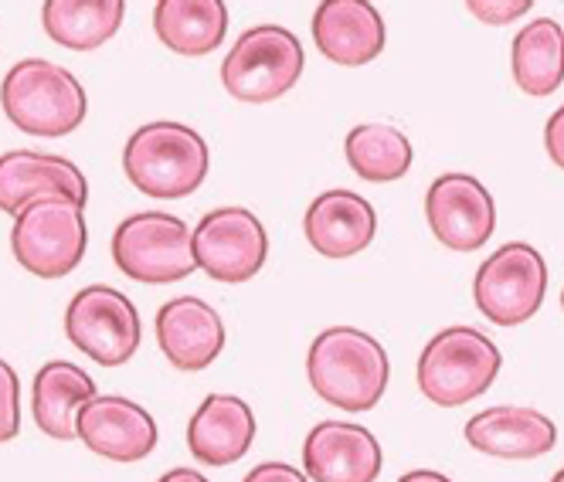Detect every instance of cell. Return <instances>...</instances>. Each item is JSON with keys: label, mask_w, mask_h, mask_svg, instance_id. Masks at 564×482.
Segmentation results:
<instances>
[{"label": "cell", "mask_w": 564, "mask_h": 482, "mask_svg": "<svg viewBox=\"0 0 564 482\" xmlns=\"http://www.w3.org/2000/svg\"><path fill=\"white\" fill-rule=\"evenodd\" d=\"M310 387L334 408L371 412L391 377L384 347L354 327L324 330L306 357Z\"/></svg>", "instance_id": "cell-1"}, {"label": "cell", "mask_w": 564, "mask_h": 482, "mask_svg": "<svg viewBox=\"0 0 564 482\" xmlns=\"http://www.w3.org/2000/svg\"><path fill=\"white\" fill-rule=\"evenodd\" d=\"M0 106L28 136H65L83 127L89 102L68 68L45 58H28L4 75Z\"/></svg>", "instance_id": "cell-2"}, {"label": "cell", "mask_w": 564, "mask_h": 482, "mask_svg": "<svg viewBox=\"0 0 564 482\" xmlns=\"http://www.w3.org/2000/svg\"><path fill=\"white\" fill-rule=\"evenodd\" d=\"M123 171L150 197H187L208 177V143L191 127L150 123L130 136Z\"/></svg>", "instance_id": "cell-3"}, {"label": "cell", "mask_w": 564, "mask_h": 482, "mask_svg": "<svg viewBox=\"0 0 564 482\" xmlns=\"http://www.w3.org/2000/svg\"><path fill=\"white\" fill-rule=\"evenodd\" d=\"M503 357L487 333L473 327L442 330L419 357V391L438 408H459L490 391Z\"/></svg>", "instance_id": "cell-4"}, {"label": "cell", "mask_w": 564, "mask_h": 482, "mask_svg": "<svg viewBox=\"0 0 564 482\" xmlns=\"http://www.w3.org/2000/svg\"><path fill=\"white\" fill-rule=\"evenodd\" d=\"M303 75V45L300 37L279 24H259L231 45L221 62L225 89L249 106L272 102L286 96Z\"/></svg>", "instance_id": "cell-5"}, {"label": "cell", "mask_w": 564, "mask_h": 482, "mask_svg": "<svg viewBox=\"0 0 564 482\" xmlns=\"http://www.w3.org/2000/svg\"><path fill=\"white\" fill-rule=\"evenodd\" d=\"M86 215L65 197H42L18 215L11 249L21 269L37 278H62L86 255Z\"/></svg>", "instance_id": "cell-6"}, {"label": "cell", "mask_w": 564, "mask_h": 482, "mask_svg": "<svg viewBox=\"0 0 564 482\" xmlns=\"http://www.w3.org/2000/svg\"><path fill=\"white\" fill-rule=\"evenodd\" d=\"M191 228L164 211H143L119 221L112 234V259L119 272L150 286H167L177 278H187L194 262Z\"/></svg>", "instance_id": "cell-7"}, {"label": "cell", "mask_w": 564, "mask_h": 482, "mask_svg": "<svg viewBox=\"0 0 564 482\" xmlns=\"http://www.w3.org/2000/svg\"><path fill=\"white\" fill-rule=\"evenodd\" d=\"M547 293V265L528 241H510L479 265L473 299L497 327H517L541 309Z\"/></svg>", "instance_id": "cell-8"}, {"label": "cell", "mask_w": 564, "mask_h": 482, "mask_svg": "<svg viewBox=\"0 0 564 482\" xmlns=\"http://www.w3.org/2000/svg\"><path fill=\"white\" fill-rule=\"evenodd\" d=\"M65 333L102 368H119L140 350V313L137 306L109 286H89L75 293L65 313Z\"/></svg>", "instance_id": "cell-9"}, {"label": "cell", "mask_w": 564, "mask_h": 482, "mask_svg": "<svg viewBox=\"0 0 564 482\" xmlns=\"http://www.w3.org/2000/svg\"><path fill=\"white\" fill-rule=\"evenodd\" d=\"M191 245L194 262L218 283H249L269 255L265 228L246 208H218L205 215L191 234Z\"/></svg>", "instance_id": "cell-10"}, {"label": "cell", "mask_w": 564, "mask_h": 482, "mask_svg": "<svg viewBox=\"0 0 564 482\" xmlns=\"http://www.w3.org/2000/svg\"><path fill=\"white\" fill-rule=\"evenodd\" d=\"M425 215L435 238L453 252H476L494 238L497 208L490 190L469 174H446L429 187Z\"/></svg>", "instance_id": "cell-11"}, {"label": "cell", "mask_w": 564, "mask_h": 482, "mask_svg": "<svg viewBox=\"0 0 564 482\" xmlns=\"http://www.w3.org/2000/svg\"><path fill=\"white\" fill-rule=\"evenodd\" d=\"M42 197H65L72 205L86 208L89 184L72 160L31 153V150H11L0 156V211L21 215L31 200Z\"/></svg>", "instance_id": "cell-12"}, {"label": "cell", "mask_w": 564, "mask_h": 482, "mask_svg": "<svg viewBox=\"0 0 564 482\" xmlns=\"http://www.w3.org/2000/svg\"><path fill=\"white\" fill-rule=\"evenodd\" d=\"M78 438L86 449L112 459V462H140L156 449V425L153 418L127 397H93L78 412Z\"/></svg>", "instance_id": "cell-13"}, {"label": "cell", "mask_w": 564, "mask_h": 482, "mask_svg": "<svg viewBox=\"0 0 564 482\" xmlns=\"http://www.w3.org/2000/svg\"><path fill=\"white\" fill-rule=\"evenodd\" d=\"M303 465L313 482H375L381 472V446L360 425L319 421L303 441Z\"/></svg>", "instance_id": "cell-14"}, {"label": "cell", "mask_w": 564, "mask_h": 482, "mask_svg": "<svg viewBox=\"0 0 564 482\" xmlns=\"http://www.w3.org/2000/svg\"><path fill=\"white\" fill-rule=\"evenodd\" d=\"M156 343L177 371H205L225 350V324L208 303L181 296L156 313Z\"/></svg>", "instance_id": "cell-15"}, {"label": "cell", "mask_w": 564, "mask_h": 482, "mask_svg": "<svg viewBox=\"0 0 564 482\" xmlns=\"http://www.w3.org/2000/svg\"><path fill=\"white\" fill-rule=\"evenodd\" d=\"M313 42L330 62L357 68L384 52V21L368 0H324L313 14Z\"/></svg>", "instance_id": "cell-16"}, {"label": "cell", "mask_w": 564, "mask_h": 482, "mask_svg": "<svg viewBox=\"0 0 564 482\" xmlns=\"http://www.w3.org/2000/svg\"><path fill=\"white\" fill-rule=\"evenodd\" d=\"M306 241L327 259H350L365 252L375 231H378V215L365 197L354 190H327L319 194L306 218H303Z\"/></svg>", "instance_id": "cell-17"}, {"label": "cell", "mask_w": 564, "mask_h": 482, "mask_svg": "<svg viewBox=\"0 0 564 482\" xmlns=\"http://www.w3.org/2000/svg\"><path fill=\"white\" fill-rule=\"evenodd\" d=\"M466 441L494 459H541L557 446V428L534 408H490L466 425Z\"/></svg>", "instance_id": "cell-18"}, {"label": "cell", "mask_w": 564, "mask_h": 482, "mask_svg": "<svg viewBox=\"0 0 564 482\" xmlns=\"http://www.w3.org/2000/svg\"><path fill=\"white\" fill-rule=\"evenodd\" d=\"M256 441V415L241 397L212 394L205 397L187 425V446L205 465H231L246 459Z\"/></svg>", "instance_id": "cell-19"}, {"label": "cell", "mask_w": 564, "mask_h": 482, "mask_svg": "<svg viewBox=\"0 0 564 482\" xmlns=\"http://www.w3.org/2000/svg\"><path fill=\"white\" fill-rule=\"evenodd\" d=\"M96 397L93 377L68 364V360H52L34 377V421L45 435L58 441L78 438V412H83L89 401Z\"/></svg>", "instance_id": "cell-20"}, {"label": "cell", "mask_w": 564, "mask_h": 482, "mask_svg": "<svg viewBox=\"0 0 564 482\" xmlns=\"http://www.w3.org/2000/svg\"><path fill=\"white\" fill-rule=\"evenodd\" d=\"M153 28L177 55H208L225 42L228 8L221 0H160L153 8Z\"/></svg>", "instance_id": "cell-21"}, {"label": "cell", "mask_w": 564, "mask_h": 482, "mask_svg": "<svg viewBox=\"0 0 564 482\" xmlns=\"http://www.w3.org/2000/svg\"><path fill=\"white\" fill-rule=\"evenodd\" d=\"M123 14V0H48L42 8V24L52 42L72 52H93L119 31Z\"/></svg>", "instance_id": "cell-22"}, {"label": "cell", "mask_w": 564, "mask_h": 482, "mask_svg": "<svg viewBox=\"0 0 564 482\" xmlns=\"http://www.w3.org/2000/svg\"><path fill=\"white\" fill-rule=\"evenodd\" d=\"M513 78L517 86L544 99L564 83V31L551 18L528 24L513 42Z\"/></svg>", "instance_id": "cell-23"}, {"label": "cell", "mask_w": 564, "mask_h": 482, "mask_svg": "<svg viewBox=\"0 0 564 482\" xmlns=\"http://www.w3.org/2000/svg\"><path fill=\"white\" fill-rule=\"evenodd\" d=\"M347 160L357 177H365L371 184H391L409 174L412 143L394 127L365 123L347 133Z\"/></svg>", "instance_id": "cell-24"}, {"label": "cell", "mask_w": 564, "mask_h": 482, "mask_svg": "<svg viewBox=\"0 0 564 482\" xmlns=\"http://www.w3.org/2000/svg\"><path fill=\"white\" fill-rule=\"evenodd\" d=\"M21 431V387L8 360H0V441H11Z\"/></svg>", "instance_id": "cell-25"}, {"label": "cell", "mask_w": 564, "mask_h": 482, "mask_svg": "<svg viewBox=\"0 0 564 482\" xmlns=\"http://www.w3.org/2000/svg\"><path fill=\"white\" fill-rule=\"evenodd\" d=\"M534 8V0H510V4H497V0H473L466 8L473 18H479L482 24H510L517 18H523Z\"/></svg>", "instance_id": "cell-26"}, {"label": "cell", "mask_w": 564, "mask_h": 482, "mask_svg": "<svg viewBox=\"0 0 564 482\" xmlns=\"http://www.w3.org/2000/svg\"><path fill=\"white\" fill-rule=\"evenodd\" d=\"M246 482H306V475L286 462H262L246 475Z\"/></svg>", "instance_id": "cell-27"}, {"label": "cell", "mask_w": 564, "mask_h": 482, "mask_svg": "<svg viewBox=\"0 0 564 482\" xmlns=\"http://www.w3.org/2000/svg\"><path fill=\"white\" fill-rule=\"evenodd\" d=\"M544 146H547L554 164L564 171V106L547 119V127H544Z\"/></svg>", "instance_id": "cell-28"}, {"label": "cell", "mask_w": 564, "mask_h": 482, "mask_svg": "<svg viewBox=\"0 0 564 482\" xmlns=\"http://www.w3.org/2000/svg\"><path fill=\"white\" fill-rule=\"evenodd\" d=\"M156 482H208L200 472H194V469H174V472H167V475H160Z\"/></svg>", "instance_id": "cell-29"}, {"label": "cell", "mask_w": 564, "mask_h": 482, "mask_svg": "<svg viewBox=\"0 0 564 482\" xmlns=\"http://www.w3.org/2000/svg\"><path fill=\"white\" fill-rule=\"evenodd\" d=\"M398 482H453V479H449V475H442V472H432V469H419V472L401 475Z\"/></svg>", "instance_id": "cell-30"}, {"label": "cell", "mask_w": 564, "mask_h": 482, "mask_svg": "<svg viewBox=\"0 0 564 482\" xmlns=\"http://www.w3.org/2000/svg\"><path fill=\"white\" fill-rule=\"evenodd\" d=\"M551 482H564V469H561V472H557V475H554Z\"/></svg>", "instance_id": "cell-31"}, {"label": "cell", "mask_w": 564, "mask_h": 482, "mask_svg": "<svg viewBox=\"0 0 564 482\" xmlns=\"http://www.w3.org/2000/svg\"><path fill=\"white\" fill-rule=\"evenodd\" d=\"M561 306H564V293H561Z\"/></svg>", "instance_id": "cell-32"}]
</instances>
